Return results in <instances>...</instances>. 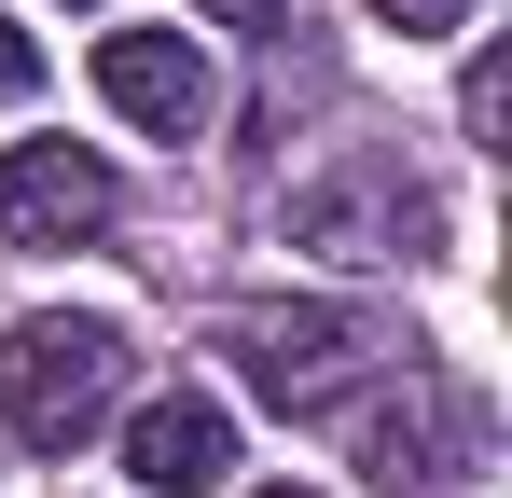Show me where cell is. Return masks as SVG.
Returning a JSON list of instances; mask_svg holds the SVG:
<instances>
[{
	"label": "cell",
	"mask_w": 512,
	"mask_h": 498,
	"mask_svg": "<svg viewBox=\"0 0 512 498\" xmlns=\"http://www.w3.org/2000/svg\"><path fill=\"white\" fill-rule=\"evenodd\" d=\"M208 14H236V28H250V14H291V0H208Z\"/></svg>",
	"instance_id": "cell-10"
},
{
	"label": "cell",
	"mask_w": 512,
	"mask_h": 498,
	"mask_svg": "<svg viewBox=\"0 0 512 498\" xmlns=\"http://www.w3.org/2000/svg\"><path fill=\"white\" fill-rule=\"evenodd\" d=\"M291 249H333V263H416L429 249V194L388 153H346L333 180L291 194Z\"/></svg>",
	"instance_id": "cell-3"
},
{
	"label": "cell",
	"mask_w": 512,
	"mask_h": 498,
	"mask_svg": "<svg viewBox=\"0 0 512 498\" xmlns=\"http://www.w3.org/2000/svg\"><path fill=\"white\" fill-rule=\"evenodd\" d=\"M97 97H111L125 125H153V139H194V125H208V56H194L180 28H111V42H97Z\"/></svg>",
	"instance_id": "cell-5"
},
{
	"label": "cell",
	"mask_w": 512,
	"mask_h": 498,
	"mask_svg": "<svg viewBox=\"0 0 512 498\" xmlns=\"http://www.w3.org/2000/svg\"><path fill=\"white\" fill-rule=\"evenodd\" d=\"M222 346L250 360V388H263L277 415H333L346 374H360V360H388V346H374V319H346V305H236V319H222Z\"/></svg>",
	"instance_id": "cell-2"
},
{
	"label": "cell",
	"mask_w": 512,
	"mask_h": 498,
	"mask_svg": "<svg viewBox=\"0 0 512 498\" xmlns=\"http://www.w3.org/2000/svg\"><path fill=\"white\" fill-rule=\"evenodd\" d=\"M374 14H388V28H457L471 0H374Z\"/></svg>",
	"instance_id": "cell-9"
},
{
	"label": "cell",
	"mask_w": 512,
	"mask_h": 498,
	"mask_svg": "<svg viewBox=\"0 0 512 498\" xmlns=\"http://www.w3.org/2000/svg\"><path fill=\"white\" fill-rule=\"evenodd\" d=\"M263 498H305V485H263Z\"/></svg>",
	"instance_id": "cell-11"
},
{
	"label": "cell",
	"mask_w": 512,
	"mask_h": 498,
	"mask_svg": "<svg viewBox=\"0 0 512 498\" xmlns=\"http://www.w3.org/2000/svg\"><path fill=\"white\" fill-rule=\"evenodd\" d=\"M125 471L153 498H208L222 471H236V415L208 402V388H167V402H139L125 415Z\"/></svg>",
	"instance_id": "cell-6"
},
{
	"label": "cell",
	"mask_w": 512,
	"mask_h": 498,
	"mask_svg": "<svg viewBox=\"0 0 512 498\" xmlns=\"http://www.w3.org/2000/svg\"><path fill=\"white\" fill-rule=\"evenodd\" d=\"M111 208H125V180L70 139H28V153H0V236L14 249H84L111 236Z\"/></svg>",
	"instance_id": "cell-4"
},
{
	"label": "cell",
	"mask_w": 512,
	"mask_h": 498,
	"mask_svg": "<svg viewBox=\"0 0 512 498\" xmlns=\"http://www.w3.org/2000/svg\"><path fill=\"white\" fill-rule=\"evenodd\" d=\"M28 83H42V42H28V28H14V14H0V111H14V97H28Z\"/></svg>",
	"instance_id": "cell-8"
},
{
	"label": "cell",
	"mask_w": 512,
	"mask_h": 498,
	"mask_svg": "<svg viewBox=\"0 0 512 498\" xmlns=\"http://www.w3.org/2000/svg\"><path fill=\"white\" fill-rule=\"evenodd\" d=\"M125 415V332L111 319H14L0 346V429L28 443V457H84L97 429Z\"/></svg>",
	"instance_id": "cell-1"
},
{
	"label": "cell",
	"mask_w": 512,
	"mask_h": 498,
	"mask_svg": "<svg viewBox=\"0 0 512 498\" xmlns=\"http://www.w3.org/2000/svg\"><path fill=\"white\" fill-rule=\"evenodd\" d=\"M346 457H360L388 498H402V485H443V457H457V415H443V388H429V374H402V402L346 415Z\"/></svg>",
	"instance_id": "cell-7"
}]
</instances>
